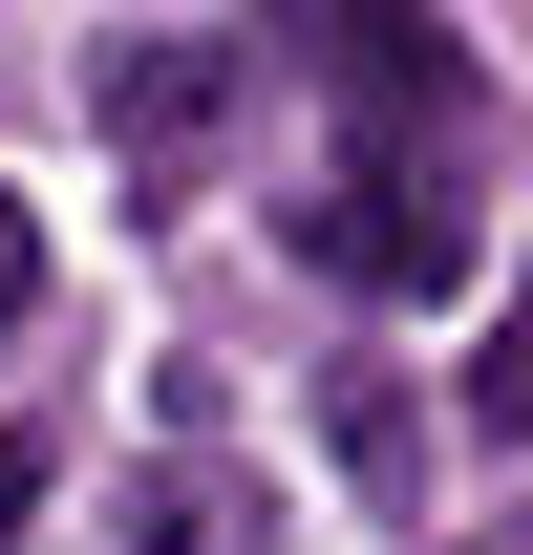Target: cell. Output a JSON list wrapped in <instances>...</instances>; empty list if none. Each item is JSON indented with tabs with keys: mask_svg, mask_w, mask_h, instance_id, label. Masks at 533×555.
<instances>
[{
	"mask_svg": "<svg viewBox=\"0 0 533 555\" xmlns=\"http://www.w3.org/2000/svg\"><path fill=\"white\" fill-rule=\"evenodd\" d=\"M129 534H150V555H235V491H213V470H150Z\"/></svg>",
	"mask_w": 533,
	"mask_h": 555,
	"instance_id": "5b68a950",
	"label": "cell"
},
{
	"mask_svg": "<svg viewBox=\"0 0 533 555\" xmlns=\"http://www.w3.org/2000/svg\"><path fill=\"white\" fill-rule=\"evenodd\" d=\"M469 427H491V449H533V278L491 299V343H469Z\"/></svg>",
	"mask_w": 533,
	"mask_h": 555,
	"instance_id": "277c9868",
	"label": "cell"
},
{
	"mask_svg": "<svg viewBox=\"0 0 533 555\" xmlns=\"http://www.w3.org/2000/svg\"><path fill=\"white\" fill-rule=\"evenodd\" d=\"M22 278H43V257H22V214H0V321H22Z\"/></svg>",
	"mask_w": 533,
	"mask_h": 555,
	"instance_id": "8992f818",
	"label": "cell"
},
{
	"mask_svg": "<svg viewBox=\"0 0 533 555\" xmlns=\"http://www.w3.org/2000/svg\"><path fill=\"white\" fill-rule=\"evenodd\" d=\"M277 43L341 86V150H385V171H469V43L427 0H277Z\"/></svg>",
	"mask_w": 533,
	"mask_h": 555,
	"instance_id": "6da1fadb",
	"label": "cell"
},
{
	"mask_svg": "<svg viewBox=\"0 0 533 555\" xmlns=\"http://www.w3.org/2000/svg\"><path fill=\"white\" fill-rule=\"evenodd\" d=\"M213 129H235V43H129V65H107V150H129L150 193H193Z\"/></svg>",
	"mask_w": 533,
	"mask_h": 555,
	"instance_id": "3957f363",
	"label": "cell"
},
{
	"mask_svg": "<svg viewBox=\"0 0 533 555\" xmlns=\"http://www.w3.org/2000/svg\"><path fill=\"white\" fill-rule=\"evenodd\" d=\"M299 257L341 299H448L469 278V171H385V150H341L321 193H299Z\"/></svg>",
	"mask_w": 533,
	"mask_h": 555,
	"instance_id": "7a4b0ae2",
	"label": "cell"
}]
</instances>
